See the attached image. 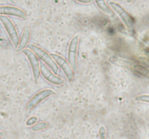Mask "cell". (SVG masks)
Segmentation results:
<instances>
[{
  "instance_id": "cell-7",
  "label": "cell",
  "mask_w": 149,
  "mask_h": 139,
  "mask_svg": "<svg viewBox=\"0 0 149 139\" xmlns=\"http://www.w3.org/2000/svg\"><path fill=\"white\" fill-rule=\"evenodd\" d=\"M40 73L45 80L53 85H61L64 83V80L57 76L43 62H40Z\"/></svg>"
},
{
  "instance_id": "cell-15",
  "label": "cell",
  "mask_w": 149,
  "mask_h": 139,
  "mask_svg": "<svg viewBox=\"0 0 149 139\" xmlns=\"http://www.w3.org/2000/svg\"><path fill=\"white\" fill-rule=\"evenodd\" d=\"M78 2L82 3V4H90V3L93 2V0H76Z\"/></svg>"
},
{
  "instance_id": "cell-16",
  "label": "cell",
  "mask_w": 149,
  "mask_h": 139,
  "mask_svg": "<svg viewBox=\"0 0 149 139\" xmlns=\"http://www.w3.org/2000/svg\"><path fill=\"white\" fill-rule=\"evenodd\" d=\"M4 136V133L3 131H1V130H0V138L1 137H3V136Z\"/></svg>"
},
{
  "instance_id": "cell-11",
  "label": "cell",
  "mask_w": 149,
  "mask_h": 139,
  "mask_svg": "<svg viewBox=\"0 0 149 139\" xmlns=\"http://www.w3.org/2000/svg\"><path fill=\"white\" fill-rule=\"evenodd\" d=\"M94 1L95 2L97 7H98V9L102 12L104 13L106 15H113V10H111V8L109 5H108L106 0H94Z\"/></svg>"
},
{
  "instance_id": "cell-13",
  "label": "cell",
  "mask_w": 149,
  "mask_h": 139,
  "mask_svg": "<svg viewBox=\"0 0 149 139\" xmlns=\"http://www.w3.org/2000/svg\"><path fill=\"white\" fill-rule=\"evenodd\" d=\"M137 101L149 103V95H140L135 98Z\"/></svg>"
},
{
  "instance_id": "cell-5",
  "label": "cell",
  "mask_w": 149,
  "mask_h": 139,
  "mask_svg": "<svg viewBox=\"0 0 149 139\" xmlns=\"http://www.w3.org/2000/svg\"><path fill=\"white\" fill-rule=\"evenodd\" d=\"M50 55L55 62V63L57 64V65L59 66L61 69L63 70V72H64L67 80L69 82H71L74 80L75 73H74V71L73 70V69L71 68V65H69L68 61L65 58L57 54H51Z\"/></svg>"
},
{
  "instance_id": "cell-12",
  "label": "cell",
  "mask_w": 149,
  "mask_h": 139,
  "mask_svg": "<svg viewBox=\"0 0 149 139\" xmlns=\"http://www.w3.org/2000/svg\"><path fill=\"white\" fill-rule=\"evenodd\" d=\"M49 124H48L47 122H40L37 123V124L34 125L32 126L31 130L33 132H37L39 130H44V129H46L48 127Z\"/></svg>"
},
{
  "instance_id": "cell-8",
  "label": "cell",
  "mask_w": 149,
  "mask_h": 139,
  "mask_svg": "<svg viewBox=\"0 0 149 139\" xmlns=\"http://www.w3.org/2000/svg\"><path fill=\"white\" fill-rule=\"evenodd\" d=\"M55 94V91L51 89H44L39 92L36 93L28 102L27 109L29 110L32 109L37 105H39L44 100L46 99L48 97L54 95Z\"/></svg>"
},
{
  "instance_id": "cell-9",
  "label": "cell",
  "mask_w": 149,
  "mask_h": 139,
  "mask_svg": "<svg viewBox=\"0 0 149 139\" xmlns=\"http://www.w3.org/2000/svg\"><path fill=\"white\" fill-rule=\"evenodd\" d=\"M0 15L14 16L22 20H26L27 14L22 9L14 6H0Z\"/></svg>"
},
{
  "instance_id": "cell-2",
  "label": "cell",
  "mask_w": 149,
  "mask_h": 139,
  "mask_svg": "<svg viewBox=\"0 0 149 139\" xmlns=\"http://www.w3.org/2000/svg\"><path fill=\"white\" fill-rule=\"evenodd\" d=\"M109 5H110V7L113 10V12H115L119 16V17L122 20L123 24L125 25L128 31L133 34L135 33V26H134L132 19L131 18L129 13L126 11V10L123 7H122L120 4L115 2V1H110Z\"/></svg>"
},
{
  "instance_id": "cell-17",
  "label": "cell",
  "mask_w": 149,
  "mask_h": 139,
  "mask_svg": "<svg viewBox=\"0 0 149 139\" xmlns=\"http://www.w3.org/2000/svg\"><path fill=\"white\" fill-rule=\"evenodd\" d=\"M132 1H133V0H127V1L128 3H130V2H132Z\"/></svg>"
},
{
  "instance_id": "cell-4",
  "label": "cell",
  "mask_w": 149,
  "mask_h": 139,
  "mask_svg": "<svg viewBox=\"0 0 149 139\" xmlns=\"http://www.w3.org/2000/svg\"><path fill=\"white\" fill-rule=\"evenodd\" d=\"M79 42V36H75L72 38L68 48L67 59L68 62L71 65L73 70H77V52H78Z\"/></svg>"
},
{
  "instance_id": "cell-1",
  "label": "cell",
  "mask_w": 149,
  "mask_h": 139,
  "mask_svg": "<svg viewBox=\"0 0 149 139\" xmlns=\"http://www.w3.org/2000/svg\"><path fill=\"white\" fill-rule=\"evenodd\" d=\"M27 47L28 49H30L31 52H33L34 53V54L37 56L38 59H40L41 61L43 62L44 64H45L47 66L49 67L54 73H58V65H57V64L55 63L54 59H52L51 55L48 52H47L43 49H42L41 47H39V46H36L35 44H28Z\"/></svg>"
},
{
  "instance_id": "cell-10",
  "label": "cell",
  "mask_w": 149,
  "mask_h": 139,
  "mask_svg": "<svg viewBox=\"0 0 149 139\" xmlns=\"http://www.w3.org/2000/svg\"><path fill=\"white\" fill-rule=\"evenodd\" d=\"M31 35V33L30 28L29 27H25L23 33H22L21 37L19 39L18 46L17 48V52H21L27 46L29 41H30Z\"/></svg>"
},
{
  "instance_id": "cell-14",
  "label": "cell",
  "mask_w": 149,
  "mask_h": 139,
  "mask_svg": "<svg viewBox=\"0 0 149 139\" xmlns=\"http://www.w3.org/2000/svg\"><path fill=\"white\" fill-rule=\"evenodd\" d=\"M36 117H31V118H29V120H28L27 122H26V125H33V123H35L36 122Z\"/></svg>"
},
{
  "instance_id": "cell-18",
  "label": "cell",
  "mask_w": 149,
  "mask_h": 139,
  "mask_svg": "<svg viewBox=\"0 0 149 139\" xmlns=\"http://www.w3.org/2000/svg\"><path fill=\"white\" fill-rule=\"evenodd\" d=\"M10 2L15 3V0H10Z\"/></svg>"
},
{
  "instance_id": "cell-3",
  "label": "cell",
  "mask_w": 149,
  "mask_h": 139,
  "mask_svg": "<svg viewBox=\"0 0 149 139\" xmlns=\"http://www.w3.org/2000/svg\"><path fill=\"white\" fill-rule=\"evenodd\" d=\"M0 22L2 24L4 29H5L6 32H7L13 46L15 49H17V46H18L20 37H19L17 30L13 22L8 17L4 15H0Z\"/></svg>"
},
{
  "instance_id": "cell-6",
  "label": "cell",
  "mask_w": 149,
  "mask_h": 139,
  "mask_svg": "<svg viewBox=\"0 0 149 139\" xmlns=\"http://www.w3.org/2000/svg\"><path fill=\"white\" fill-rule=\"evenodd\" d=\"M22 53L28 58L31 67L33 78L35 81H37L40 77V62L37 56L34 54L33 52L29 49H23L21 51Z\"/></svg>"
}]
</instances>
